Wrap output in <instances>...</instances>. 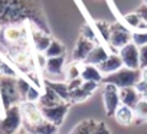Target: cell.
Wrapping results in <instances>:
<instances>
[{
	"instance_id": "1",
	"label": "cell",
	"mask_w": 147,
	"mask_h": 134,
	"mask_svg": "<svg viewBox=\"0 0 147 134\" xmlns=\"http://www.w3.org/2000/svg\"><path fill=\"white\" fill-rule=\"evenodd\" d=\"M0 100L3 110H7L22 101L18 90V77L0 75Z\"/></svg>"
},
{
	"instance_id": "2",
	"label": "cell",
	"mask_w": 147,
	"mask_h": 134,
	"mask_svg": "<svg viewBox=\"0 0 147 134\" xmlns=\"http://www.w3.org/2000/svg\"><path fill=\"white\" fill-rule=\"evenodd\" d=\"M141 79V69H131L127 66H123L121 69L105 75L102 78V84H114L118 88L134 87Z\"/></svg>"
},
{
	"instance_id": "3",
	"label": "cell",
	"mask_w": 147,
	"mask_h": 134,
	"mask_svg": "<svg viewBox=\"0 0 147 134\" xmlns=\"http://www.w3.org/2000/svg\"><path fill=\"white\" fill-rule=\"evenodd\" d=\"M23 125V114L20 104L12 105L5 110V115L0 118V134H18Z\"/></svg>"
},
{
	"instance_id": "4",
	"label": "cell",
	"mask_w": 147,
	"mask_h": 134,
	"mask_svg": "<svg viewBox=\"0 0 147 134\" xmlns=\"http://www.w3.org/2000/svg\"><path fill=\"white\" fill-rule=\"evenodd\" d=\"M102 102L105 108V114L108 117H114L117 108L121 105L120 100V88L114 84H104L102 88Z\"/></svg>"
},
{
	"instance_id": "5",
	"label": "cell",
	"mask_w": 147,
	"mask_h": 134,
	"mask_svg": "<svg viewBox=\"0 0 147 134\" xmlns=\"http://www.w3.org/2000/svg\"><path fill=\"white\" fill-rule=\"evenodd\" d=\"M130 42H131V32L125 26H123L120 23L111 25V33H110L108 43H110V46L113 49H118L120 51L123 46H125Z\"/></svg>"
},
{
	"instance_id": "6",
	"label": "cell",
	"mask_w": 147,
	"mask_h": 134,
	"mask_svg": "<svg viewBox=\"0 0 147 134\" xmlns=\"http://www.w3.org/2000/svg\"><path fill=\"white\" fill-rule=\"evenodd\" d=\"M118 53L123 59L124 66L131 69H140V48L136 43H127L118 51Z\"/></svg>"
},
{
	"instance_id": "7",
	"label": "cell",
	"mask_w": 147,
	"mask_h": 134,
	"mask_svg": "<svg viewBox=\"0 0 147 134\" xmlns=\"http://www.w3.org/2000/svg\"><path fill=\"white\" fill-rule=\"evenodd\" d=\"M42 114H43V118L56 124L58 127L63 123L66 114H68V110H69V102H61L58 105H53V107H42Z\"/></svg>"
},
{
	"instance_id": "8",
	"label": "cell",
	"mask_w": 147,
	"mask_h": 134,
	"mask_svg": "<svg viewBox=\"0 0 147 134\" xmlns=\"http://www.w3.org/2000/svg\"><path fill=\"white\" fill-rule=\"evenodd\" d=\"M20 108H22V114H23V125L38 124L43 120V114H42L39 104L30 102V101H23L20 104Z\"/></svg>"
},
{
	"instance_id": "9",
	"label": "cell",
	"mask_w": 147,
	"mask_h": 134,
	"mask_svg": "<svg viewBox=\"0 0 147 134\" xmlns=\"http://www.w3.org/2000/svg\"><path fill=\"white\" fill-rule=\"evenodd\" d=\"M98 87V82H92V81H84V84L77 88L71 91V101L72 102H82L85 100H88L97 90Z\"/></svg>"
},
{
	"instance_id": "10",
	"label": "cell",
	"mask_w": 147,
	"mask_h": 134,
	"mask_svg": "<svg viewBox=\"0 0 147 134\" xmlns=\"http://www.w3.org/2000/svg\"><path fill=\"white\" fill-rule=\"evenodd\" d=\"M95 46V42L81 36L75 45V48H74V52H72V58L74 61L77 62H84L87 59V56L90 55V52L92 51V48Z\"/></svg>"
},
{
	"instance_id": "11",
	"label": "cell",
	"mask_w": 147,
	"mask_h": 134,
	"mask_svg": "<svg viewBox=\"0 0 147 134\" xmlns=\"http://www.w3.org/2000/svg\"><path fill=\"white\" fill-rule=\"evenodd\" d=\"M123 66H124V63H123V59H121L120 53H110L108 58L98 65V68L102 72V75L105 77V75H110V74L121 69Z\"/></svg>"
},
{
	"instance_id": "12",
	"label": "cell",
	"mask_w": 147,
	"mask_h": 134,
	"mask_svg": "<svg viewBox=\"0 0 147 134\" xmlns=\"http://www.w3.org/2000/svg\"><path fill=\"white\" fill-rule=\"evenodd\" d=\"M3 38L10 45H19L25 39V29L16 25H7L3 29Z\"/></svg>"
},
{
	"instance_id": "13",
	"label": "cell",
	"mask_w": 147,
	"mask_h": 134,
	"mask_svg": "<svg viewBox=\"0 0 147 134\" xmlns=\"http://www.w3.org/2000/svg\"><path fill=\"white\" fill-rule=\"evenodd\" d=\"M30 35H32V45H33V48H35L36 52H45L48 49V46L51 45V42H52V39L49 38V35H46L40 29L32 28Z\"/></svg>"
},
{
	"instance_id": "14",
	"label": "cell",
	"mask_w": 147,
	"mask_h": 134,
	"mask_svg": "<svg viewBox=\"0 0 147 134\" xmlns=\"http://www.w3.org/2000/svg\"><path fill=\"white\" fill-rule=\"evenodd\" d=\"M45 71L48 75L51 77H59L65 74V56H53V58H48Z\"/></svg>"
},
{
	"instance_id": "15",
	"label": "cell",
	"mask_w": 147,
	"mask_h": 134,
	"mask_svg": "<svg viewBox=\"0 0 147 134\" xmlns=\"http://www.w3.org/2000/svg\"><path fill=\"white\" fill-rule=\"evenodd\" d=\"M25 130L30 134H58V125L48 121V120H42L38 124H32V125H23Z\"/></svg>"
},
{
	"instance_id": "16",
	"label": "cell",
	"mask_w": 147,
	"mask_h": 134,
	"mask_svg": "<svg viewBox=\"0 0 147 134\" xmlns=\"http://www.w3.org/2000/svg\"><path fill=\"white\" fill-rule=\"evenodd\" d=\"M141 98L143 97L138 94V91L136 90V87L120 88V100H121V104H124V105H128V107L134 108Z\"/></svg>"
},
{
	"instance_id": "17",
	"label": "cell",
	"mask_w": 147,
	"mask_h": 134,
	"mask_svg": "<svg viewBox=\"0 0 147 134\" xmlns=\"http://www.w3.org/2000/svg\"><path fill=\"white\" fill-rule=\"evenodd\" d=\"M61 102H66V101H63L49 85L45 84V91L42 92V95H40V98H39V101H38L39 107H40V108H42V107H53V105H58V104H61Z\"/></svg>"
},
{
	"instance_id": "18",
	"label": "cell",
	"mask_w": 147,
	"mask_h": 134,
	"mask_svg": "<svg viewBox=\"0 0 147 134\" xmlns=\"http://www.w3.org/2000/svg\"><path fill=\"white\" fill-rule=\"evenodd\" d=\"M110 52L107 51L105 46L100 45V43H95V46L92 48V51L90 52V55L87 56V59L84 61V63H91V65H100L101 62H104L107 58H108Z\"/></svg>"
},
{
	"instance_id": "19",
	"label": "cell",
	"mask_w": 147,
	"mask_h": 134,
	"mask_svg": "<svg viewBox=\"0 0 147 134\" xmlns=\"http://www.w3.org/2000/svg\"><path fill=\"white\" fill-rule=\"evenodd\" d=\"M81 77L84 81H92V82H102V72L100 71V68L97 65H91V63H84L82 62V71H81Z\"/></svg>"
},
{
	"instance_id": "20",
	"label": "cell",
	"mask_w": 147,
	"mask_h": 134,
	"mask_svg": "<svg viewBox=\"0 0 147 134\" xmlns=\"http://www.w3.org/2000/svg\"><path fill=\"white\" fill-rule=\"evenodd\" d=\"M114 118H115L117 123H120L121 125H128V124H131V123L134 121V118H136L134 108L121 104V105L117 108V111H115V114H114Z\"/></svg>"
},
{
	"instance_id": "21",
	"label": "cell",
	"mask_w": 147,
	"mask_h": 134,
	"mask_svg": "<svg viewBox=\"0 0 147 134\" xmlns=\"http://www.w3.org/2000/svg\"><path fill=\"white\" fill-rule=\"evenodd\" d=\"M45 84L49 85L63 101H66V102L71 101V91L68 88V84H65V82H56V81H46Z\"/></svg>"
},
{
	"instance_id": "22",
	"label": "cell",
	"mask_w": 147,
	"mask_h": 134,
	"mask_svg": "<svg viewBox=\"0 0 147 134\" xmlns=\"http://www.w3.org/2000/svg\"><path fill=\"white\" fill-rule=\"evenodd\" d=\"M81 71H82V62H77L74 61L72 63H69L66 68H65V79L66 81H72L75 78H80L81 77Z\"/></svg>"
},
{
	"instance_id": "23",
	"label": "cell",
	"mask_w": 147,
	"mask_h": 134,
	"mask_svg": "<svg viewBox=\"0 0 147 134\" xmlns=\"http://www.w3.org/2000/svg\"><path fill=\"white\" fill-rule=\"evenodd\" d=\"M97 123H98V121H95V120H84V121H81L75 128H74L69 134H91V133L94 131Z\"/></svg>"
},
{
	"instance_id": "24",
	"label": "cell",
	"mask_w": 147,
	"mask_h": 134,
	"mask_svg": "<svg viewBox=\"0 0 147 134\" xmlns=\"http://www.w3.org/2000/svg\"><path fill=\"white\" fill-rule=\"evenodd\" d=\"M63 52H65L63 45H62L59 40L52 39L51 45H49L48 49L45 51V55H46L48 58H53V56H61V55H63Z\"/></svg>"
},
{
	"instance_id": "25",
	"label": "cell",
	"mask_w": 147,
	"mask_h": 134,
	"mask_svg": "<svg viewBox=\"0 0 147 134\" xmlns=\"http://www.w3.org/2000/svg\"><path fill=\"white\" fill-rule=\"evenodd\" d=\"M134 112H136V118L134 121H146L147 120V100L146 98H141L137 105L134 107Z\"/></svg>"
},
{
	"instance_id": "26",
	"label": "cell",
	"mask_w": 147,
	"mask_h": 134,
	"mask_svg": "<svg viewBox=\"0 0 147 134\" xmlns=\"http://www.w3.org/2000/svg\"><path fill=\"white\" fill-rule=\"evenodd\" d=\"M131 42L136 43L138 48L147 45V29L146 30H134L131 33Z\"/></svg>"
},
{
	"instance_id": "27",
	"label": "cell",
	"mask_w": 147,
	"mask_h": 134,
	"mask_svg": "<svg viewBox=\"0 0 147 134\" xmlns=\"http://www.w3.org/2000/svg\"><path fill=\"white\" fill-rule=\"evenodd\" d=\"M30 81L28 78H23V77H18V90H19V94H20V98H22V102L25 101L26 98V94L30 88Z\"/></svg>"
},
{
	"instance_id": "28",
	"label": "cell",
	"mask_w": 147,
	"mask_h": 134,
	"mask_svg": "<svg viewBox=\"0 0 147 134\" xmlns=\"http://www.w3.org/2000/svg\"><path fill=\"white\" fill-rule=\"evenodd\" d=\"M95 26H97V30H98V33L104 38V40L105 42H108V39H110V33H111V25H108L107 22H101V20H97L95 22Z\"/></svg>"
},
{
	"instance_id": "29",
	"label": "cell",
	"mask_w": 147,
	"mask_h": 134,
	"mask_svg": "<svg viewBox=\"0 0 147 134\" xmlns=\"http://www.w3.org/2000/svg\"><path fill=\"white\" fill-rule=\"evenodd\" d=\"M40 95H42V92H40V90L38 88V85H30V88H29V91H28V94H26L25 101L38 102L39 98H40Z\"/></svg>"
},
{
	"instance_id": "30",
	"label": "cell",
	"mask_w": 147,
	"mask_h": 134,
	"mask_svg": "<svg viewBox=\"0 0 147 134\" xmlns=\"http://www.w3.org/2000/svg\"><path fill=\"white\" fill-rule=\"evenodd\" d=\"M81 36H84V38H87V39H90V40H92V42H95V43H97V39H95V32H94V30L91 29V26H88V25H85V26L82 28Z\"/></svg>"
},
{
	"instance_id": "31",
	"label": "cell",
	"mask_w": 147,
	"mask_h": 134,
	"mask_svg": "<svg viewBox=\"0 0 147 134\" xmlns=\"http://www.w3.org/2000/svg\"><path fill=\"white\" fill-rule=\"evenodd\" d=\"M91 134H111V133H110V128L107 127L105 123H97V125Z\"/></svg>"
},
{
	"instance_id": "32",
	"label": "cell",
	"mask_w": 147,
	"mask_h": 134,
	"mask_svg": "<svg viewBox=\"0 0 147 134\" xmlns=\"http://www.w3.org/2000/svg\"><path fill=\"white\" fill-rule=\"evenodd\" d=\"M147 66V45L140 46V69Z\"/></svg>"
},
{
	"instance_id": "33",
	"label": "cell",
	"mask_w": 147,
	"mask_h": 134,
	"mask_svg": "<svg viewBox=\"0 0 147 134\" xmlns=\"http://www.w3.org/2000/svg\"><path fill=\"white\" fill-rule=\"evenodd\" d=\"M82 84H84V79H82V77H80V78H75L72 81H68V88H69V91H74V90L80 88Z\"/></svg>"
},
{
	"instance_id": "34",
	"label": "cell",
	"mask_w": 147,
	"mask_h": 134,
	"mask_svg": "<svg viewBox=\"0 0 147 134\" xmlns=\"http://www.w3.org/2000/svg\"><path fill=\"white\" fill-rule=\"evenodd\" d=\"M134 87H136V90L138 91V94H140L141 97L147 92V82H146V81H143V79H140V81H138Z\"/></svg>"
},
{
	"instance_id": "35",
	"label": "cell",
	"mask_w": 147,
	"mask_h": 134,
	"mask_svg": "<svg viewBox=\"0 0 147 134\" xmlns=\"http://www.w3.org/2000/svg\"><path fill=\"white\" fill-rule=\"evenodd\" d=\"M137 12H138V15L141 16V19L147 23V5H144V3H143V5L137 9Z\"/></svg>"
},
{
	"instance_id": "36",
	"label": "cell",
	"mask_w": 147,
	"mask_h": 134,
	"mask_svg": "<svg viewBox=\"0 0 147 134\" xmlns=\"http://www.w3.org/2000/svg\"><path fill=\"white\" fill-rule=\"evenodd\" d=\"M141 79L147 82V66L146 68H141Z\"/></svg>"
},
{
	"instance_id": "37",
	"label": "cell",
	"mask_w": 147,
	"mask_h": 134,
	"mask_svg": "<svg viewBox=\"0 0 147 134\" xmlns=\"http://www.w3.org/2000/svg\"><path fill=\"white\" fill-rule=\"evenodd\" d=\"M0 111H5L3 110V105H2V100H0Z\"/></svg>"
},
{
	"instance_id": "38",
	"label": "cell",
	"mask_w": 147,
	"mask_h": 134,
	"mask_svg": "<svg viewBox=\"0 0 147 134\" xmlns=\"http://www.w3.org/2000/svg\"><path fill=\"white\" fill-rule=\"evenodd\" d=\"M20 134H30V133H28V131L25 130V131H23V133H20Z\"/></svg>"
},
{
	"instance_id": "39",
	"label": "cell",
	"mask_w": 147,
	"mask_h": 134,
	"mask_svg": "<svg viewBox=\"0 0 147 134\" xmlns=\"http://www.w3.org/2000/svg\"><path fill=\"white\" fill-rule=\"evenodd\" d=\"M143 98H146V100H147V92H146V94L143 95Z\"/></svg>"
},
{
	"instance_id": "40",
	"label": "cell",
	"mask_w": 147,
	"mask_h": 134,
	"mask_svg": "<svg viewBox=\"0 0 147 134\" xmlns=\"http://www.w3.org/2000/svg\"><path fill=\"white\" fill-rule=\"evenodd\" d=\"M143 3H144V5H147V0H143Z\"/></svg>"
}]
</instances>
